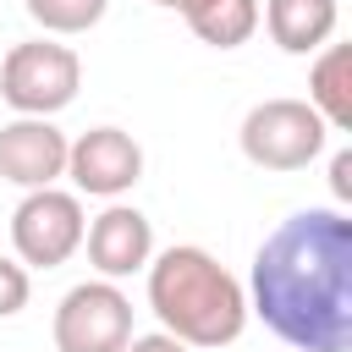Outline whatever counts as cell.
<instances>
[{"mask_svg": "<svg viewBox=\"0 0 352 352\" xmlns=\"http://www.w3.org/2000/svg\"><path fill=\"white\" fill-rule=\"evenodd\" d=\"M82 248H88V264H94L104 280H126V275L148 270V258H154V226H148L143 209L110 198V209L88 220Z\"/></svg>", "mask_w": 352, "mask_h": 352, "instance_id": "9c48e42d", "label": "cell"}, {"mask_svg": "<svg viewBox=\"0 0 352 352\" xmlns=\"http://www.w3.org/2000/svg\"><path fill=\"white\" fill-rule=\"evenodd\" d=\"M55 346L60 352H121L132 341V297L116 280H77L55 302Z\"/></svg>", "mask_w": 352, "mask_h": 352, "instance_id": "8992f818", "label": "cell"}, {"mask_svg": "<svg viewBox=\"0 0 352 352\" xmlns=\"http://www.w3.org/2000/svg\"><path fill=\"white\" fill-rule=\"evenodd\" d=\"M248 314L292 352L352 346V220L346 209H297L253 253Z\"/></svg>", "mask_w": 352, "mask_h": 352, "instance_id": "6da1fadb", "label": "cell"}, {"mask_svg": "<svg viewBox=\"0 0 352 352\" xmlns=\"http://www.w3.org/2000/svg\"><path fill=\"white\" fill-rule=\"evenodd\" d=\"M236 143L258 170H302L324 154L330 126L308 99H258L242 116Z\"/></svg>", "mask_w": 352, "mask_h": 352, "instance_id": "3957f363", "label": "cell"}, {"mask_svg": "<svg viewBox=\"0 0 352 352\" xmlns=\"http://www.w3.org/2000/svg\"><path fill=\"white\" fill-rule=\"evenodd\" d=\"M182 22L209 44V50H236L258 33V0H192Z\"/></svg>", "mask_w": 352, "mask_h": 352, "instance_id": "7c38bea8", "label": "cell"}, {"mask_svg": "<svg viewBox=\"0 0 352 352\" xmlns=\"http://www.w3.org/2000/svg\"><path fill=\"white\" fill-rule=\"evenodd\" d=\"M66 176L88 198H121L143 182V148L121 126H94L66 143Z\"/></svg>", "mask_w": 352, "mask_h": 352, "instance_id": "52a82bcc", "label": "cell"}, {"mask_svg": "<svg viewBox=\"0 0 352 352\" xmlns=\"http://www.w3.org/2000/svg\"><path fill=\"white\" fill-rule=\"evenodd\" d=\"M82 231H88L82 198L60 192V187H33L11 209V248H16V264H28V270L66 264L82 248Z\"/></svg>", "mask_w": 352, "mask_h": 352, "instance_id": "5b68a950", "label": "cell"}, {"mask_svg": "<svg viewBox=\"0 0 352 352\" xmlns=\"http://www.w3.org/2000/svg\"><path fill=\"white\" fill-rule=\"evenodd\" d=\"M148 308L160 330L187 346H231L248 330V292L242 280L192 242H176L148 258Z\"/></svg>", "mask_w": 352, "mask_h": 352, "instance_id": "7a4b0ae2", "label": "cell"}, {"mask_svg": "<svg viewBox=\"0 0 352 352\" xmlns=\"http://www.w3.org/2000/svg\"><path fill=\"white\" fill-rule=\"evenodd\" d=\"M28 292H33L28 264H16V258H6V253H0V319L22 314V308H28Z\"/></svg>", "mask_w": 352, "mask_h": 352, "instance_id": "5bb4252c", "label": "cell"}, {"mask_svg": "<svg viewBox=\"0 0 352 352\" xmlns=\"http://www.w3.org/2000/svg\"><path fill=\"white\" fill-rule=\"evenodd\" d=\"M148 6H165V11H187L192 0H148Z\"/></svg>", "mask_w": 352, "mask_h": 352, "instance_id": "e0dca14e", "label": "cell"}, {"mask_svg": "<svg viewBox=\"0 0 352 352\" xmlns=\"http://www.w3.org/2000/svg\"><path fill=\"white\" fill-rule=\"evenodd\" d=\"M330 192H336V204H352V148H336V160H330Z\"/></svg>", "mask_w": 352, "mask_h": 352, "instance_id": "9a60e30c", "label": "cell"}, {"mask_svg": "<svg viewBox=\"0 0 352 352\" xmlns=\"http://www.w3.org/2000/svg\"><path fill=\"white\" fill-rule=\"evenodd\" d=\"M308 104L324 116L330 132H346V126H352V44H324V50H314Z\"/></svg>", "mask_w": 352, "mask_h": 352, "instance_id": "8fae6325", "label": "cell"}, {"mask_svg": "<svg viewBox=\"0 0 352 352\" xmlns=\"http://www.w3.org/2000/svg\"><path fill=\"white\" fill-rule=\"evenodd\" d=\"M121 352H192V346H187V341H176L170 330H154V336H132Z\"/></svg>", "mask_w": 352, "mask_h": 352, "instance_id": "2e32d148", "label": "cell"}, {"mask_svg": "<svg viewBox=\"0 0 352 352\" xmlns=\"http://www.w3.org/2000/svg\"><path fill=\"white\" fill-rule=\"evenodd\" d=\"M66 176V132L50 116H16L0 126V182L33 192Z\"/></svg>", "mask_w": 352, "mask_h": 352, "instance_id": "ba28073f", "label": "cell"}, {"mask_svg": "<svg viewBox=\"0 0 352 352\" xmlns=\"http://www.w3.org/2000/svg\"><path fill=\"white\" fill-rule=\"evenodd\" d=\"M22 6H28V16H33L44 33H55V38L88 33V28H99L104 11H110V0H22Z\"/></svg>", "mask_w": 352, "mask_h": 352, "instance_id": "4fadbf2b", "label": "cell"}, {"mask_svg": "<svg viewBox=\"0 0 352 352\" xmlns=\"http://www.w3.org/2000/svg\"><path fill=\"white\" fill-rule=\"evenodd\" d=\"M77 88H82V60L72 44L28 38V44H11L0 60V99L16 116H55L77 99Z\"/></svg>", "mask_w": 352, "mask_h": 352, "instance_id": "277c9868", "label": "cell"}, {"mask_svg": "<svg viewBox=\"0 0 352 352\" xmlns=\"http://www.w3.org/2000/svg\"><path fill=\"white\" fill-rule=\"evenodd\" d=\"M258 22L270 28V38L286 55H314V50H324L336 38L341 6L336 0H264L258 6Z\"/></svg>", "mask_w": 352, "mask_h": 352, "instance_id": "30bf717a", "label": "cell"}]
</instances>
